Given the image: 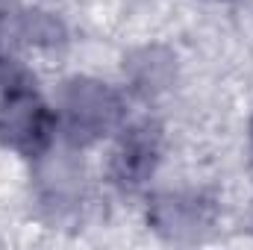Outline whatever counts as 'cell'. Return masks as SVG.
Instances as JSON below:
<instances>
[{
    "instance_id": "cell-1",
    "label": "cell",
    "mask_w": 253,
    "mask_h": 250,
    "mask_svg": "<svg viewBox=\"0 0 253 250\" xmlns=\"http://www.w3.org/2000/svg\"><path fill=\"white\" fill-rule=\"evenodd\" d=\"M0 132L12 147L24 153H39L50 141L53 115L30 91V85H21L0 103Z\"/></svg>"
},
{
    "instance_id": "cell-2",
    "label": "cell",
    "mask_w": 253,
    "mask_h": 250,
    "mask_svg": "<svg viewBox=\"0 0 253 250\" xmlns=\"http://www.w3.org/2000/svg\"><path fill=\"white\" fill-rule=\"evenodd\" d=\"M65 115L77 138H94L118 121V100L97 83H77L65 97Z\"/></svg>"
},
{
    "instance_id": "cell-3",
    "label": "cell",
    "mask_w": 253,
    "mask_h": 250,
    "mask_svg": "<svg viewBox=\"0 0 253 250\" xmlns=\"http://www.w3.org/2000/svg\"><path fill=\"white\" fill-rule=\"evenodd\" d=\"M153 162H156V135L150 126H138L126 135L115 153V177L126 186H135L153 171Z\"/></svg>"
}]
</instances>
